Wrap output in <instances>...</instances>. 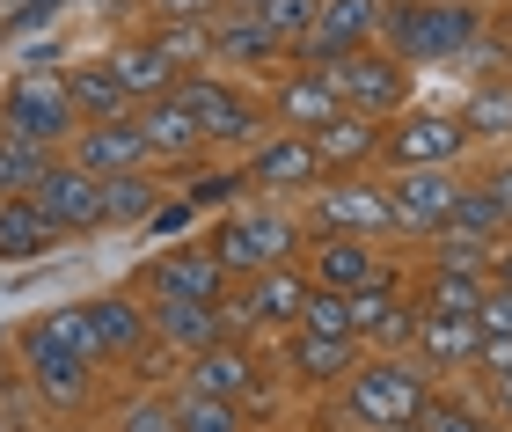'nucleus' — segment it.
Segmentation results:
<instances>
[{
	"mask_svg": "<svg viewBox=\"0 0 512 432\" xmlns=\"http://www.w3.org/2000/svg\"><path fill=\"white\" fill-rule=\"evenodd\" d=\"M491 30L483 0H381V37L403 66H454L469 44Z\"/></svg>",
	"mask_w": 512,
	"mask_h": 432,
	"instance_id": "obj_1",
	"label": "nucleus"
},
{
	"mask_svg": "<svg viewBox=\"0 0 512 432\" xmlns=\"http://www.w3.org/2000/svg\"><path fill=\"white\" fill-rule=\"evenodd\" d=\"M176 103L198 118L205 132V154L213 147H256L271 132V110L256 88H242L227 66H191V74H176Z\"/></svg>",
	"mask_w": 512,
	"mask_h": 432,
	"instance_id": "obj_2",
	"label": "nucleus"
},
{
	"mask_svg": "<svg viewBox=\"0 0 512 432\" xmlns=\"http://www.w3.org/2000/svg\"><path fill=\"white\" fill-rule=\"evenodd\" d=\"M300 242H308V227L293 213H278V206H235V213L213 220V235H205V249L220 257L227 279H249V271H264V264L300 257Z\"/></svg>",
	"mask_w": 512,
	"mask_h": 432,
	"instance_id": "obj_3",
	"label": "nucleus"
},
{
	"mask_svg": "<svg viewBox=\"0 0 512 432\" xmlns=\"http://www.w3.org/2000/svg\"><path fill=\"white\" fill-rule=\"evenodd\" d=\"M81 125L74 96H66V74H37V66H15L8 81H0V132H15V140H37V147H66Z\"/></svg>",
	"mask_w": 512,
	"mask_h": 432,
	"instance_id": "obj_4",
	"label": "nucleus"
},
{
	"mask_svg": "<svg viewBox=\"0 0 512 432\" xmlns=\"http://www.w3.org/2000/svg\"><path fill=\"white\" fill-rule=\"evenodd\" d=\"M15 359H22V381H30L37 411H52V418H88L96 411V374L103 367H88V359H74L66 345H52L37 323L15 330Z\"/></svg>",
	"mask_w": 512,
	"mask_h": 432,
	"instance_id": "obj_5",
	"label": "nucleus"
},
{
	"mask_svg": "<svg viewBox=\"0 0 512 432\" xmlns=\"http://www.w3.org/2000/svg\"><path fill=\"white\" fill-rule=\"evenodd\" d=\"M461 154H469V132L447 103H403L381 125V169H461Z\"/></svg>",
	"mask_w": 512,
	"mask_h": 432,
	"instance_id": "obj_6",
	"label": "nucleus"
},
{
	"mask_svg": "<svg viewBox=\"0 0 512 432\" xmlns=\"http://www.w3.org/2000/svg\"><path fill=\"white\" fill-rule=\"evenodd\" d=\"M300 301H308V271H300V257H286V264H264V271L227 286L220 315H227L235 337H264V330L278 337V330L300 323Z\"/></svg>",
	"mask_w": 512,
	"mask_h": 432,
	"instance_id": "obj_7",
	"label": "nucleus"
},
{
	"mask_svg": "<svg viewBox=\"0 0 512 432\" xmlns=\"http://www.w3.org/2000/svg\"><path fill=\"white\" fill-rule=\"evenodd\" d=\"M337 88V103L344 110H359V118H395L410 96H417V66H403L388 52V44H359V52H344L322 66Z\"/></svg>",
	"mask_w": 512,
	"mask_h": 432,
	"instance_id": "obj_8",
	"label": "nucleus"
},
{
	"mask_svg": "<svg viewBox=\"0 0 512 432\" xmlns=\"http://www.w3.org/2000/svg\"><path fill=\"white\" fill-rule=\"evenodd\" d=\"M308 235H366V242H388L395 235V206H388V184L381 176H322L308 191Z\"/></svg>",
	"mask_w": 512,
	"mask_h": 432,
	"instance_id": "obj_9",
	"label": "nucleus"
},
{
	"mask_svg": "<svg viewBox=\"0 0 512 432\" xmlns=\"http://www.w3.org/2000/svg\"><path fill=\"white\" fill-rule=\"evenodd\" d=\"M366 359L359 337H322V330H278V381H293L300 396H337L352 367Z\"/></svg>",
	"mask_w": 512,
	"mask_h": 432,
	"instance_id": "obj_10",
	"label": "nucleus"
},
{
	"mask_svg": "<svg viewBox=\"0 0 512 432\" xmlns=\"http://www.w3.org/2000/svg\"><path fill=\"white\" fill-rule=\"evenodd\" d=\"M227 286H235V279L220 271V257L198 235L154 249V257L132 271V293H147V301H161V293H169V301H227Z\"/></svg>",
	"mask_w": 512,
	"mask_h": 432,
	"instance_id": "obj_11",
	"label": "nucleus"
},
{
	"mask_svg": "<svg viewBox=\"0 0 512 432\" xmlns=\"http://www.w3.org/2000/svg\"><path fill=\"white\" fill-rule=\"evenodd\" d=\"M381 184H388V206H395V235L432 242L461 198V169H388Z\"/></svg>",
	"mask_w": 512,
	"mask_h": 432,
	"instance_id": "obj_12",
	"label": "nucleus"
},
{
	"mask_svg": "<svg viewBox=\"0 0 512 432\" xmlns=\"http://www.w3.org/2000/svg\"><path fill=\"white\" fill-rule=\"evenodd\" d=\"M374 37H381V0H322L308 37L286 44V59L293 66H330L344 52H359V44H374Z\"/></svg>",
	"mask_w": 512,
	"mask_h": 432,
	"instance_id": "obj_13",
	"label": "nucleus"
},
{
	"mask_svg": "<svg viewBox=\"0 0 512 432\" xmlns=\"http://www.w3.org/2000/svg\"><path fill=\"white\" fill-rule=\"evenodd\" d=\"M30 198H37V213L52 220L59 235H96V227H103V184L81 162H66V154H52V162L37 169Z\"/></svg>",
	"mask_w": 512,
	"mask_h": 432,
	"instance_id": "obj_14",
	"label": "nucleus"
},
{
	"mask_svg": "<svg viewBox=\"0 0 512 432\" xmlns=\"http://www.w3.org/2000/svg\"><path fill=\"white\" fill-rule=\"evenodd\" d=\"M242 184L249 191H271V198H308L322 184V162H315V140L308 132H264L242 162Z\"/></svg>",
	"mask_w": 512,
	"mask_h": 432,
	"instance_id": "obj_15",
	"label": "nucleus"
},
{
	"mask_svg": "<svg viewBox=\"0 0 512 432\" xmlns=\"http://www.w3.org/2000/svg\"><path fill=\"white\" fill-rule=\"evenodd\" d=\"M264 110H271V125L278 132H322L337 118V88H330V74H322V66H278L271 74V88H264Z\"/></svg>",
	"mask_w": 512,
	"mask_h": 432,
	"instance_id": "obj_16",
	"label": "nucleus"
},
{
	"mask_svg": "<svg viewBox=\"0 0 512 432\" xmlns=\"http://www.w3.org/2000/svg\"><path fill=\"white\" fill-rule=\"evenodd\" d=\"M59 154H66V162H81L88 176L154 169V154H147V132H139V110H125V118H88V125H74V140H66Z\"/></svg>",
	"mask_w": 512,
	"mask_h": 432,
	"instance_id": "obj_17",
	"label": "nucleus"
},
{
	"mask_svg": "<svg viewBox=\"0 0 512 432\" xmlns=\"http://www.w3.org/2000/svg\"><path fill=\"white\" fill-rule=\"evenodd\" d=\"M256 374H264V359H256V345H249V337H235V330H227V337H213V345H198L191 359H176V381H183V389H205V396H249V381Z\"/></svg>",
	"mask_w": 512,
	"mask_h": 432,
	"instance_id": "obj_18",
	"label": "nucleus"
},
{
	"mask_svg": "<svg viewBox=\"0 0 512 432\" xmlns=\"http://www.w3.org/2000/svg\"><path fill=\"white\" fill-rule=\"evenodd\" d=\"M88 323H96L103 367H132L139 352H154V323L139 293H88Z\"/></svg>",
	"mask_w": 512,
	"mask_h": 432,
	"instance_id": "obj_19",
	"label": "nucleus"
},
{
	"mask_svg": "<svg viewBox=\"0 0 512 432\" xmlns=\"http://www.w3.org/2000/svg\"><path fill=\"white\" fill-rule=\"evenodd\" d=\"M139 132H147L154 169H198L205 162V132H198L191 110L176 103V88H169V96H154V103H139Z\"/></svg>",
	"mask_w": 512,
	"mask_h": 432,
	"instance_id": "obj_20",
	"label": "nucleus"
},
{
	"mask_svg": "<svg viewBox=\"0 0 512 432\" xmlns=\"http://www.w3.org/2000/svg\"><path fill=\"white\" fill-rule=\"evenodd\" d=\"M300 271H308V286L352 293V286H366L381 271V249L366 235H308V242H300Z\"/></svg>",
	"mask_w": 512,
	"mask_h": 432,
	"instance_id": "obj_21",
	"label": "nucleus"
},
{
	"mask_svg": "<svg viewBox=\"0 0 512 432\" xmlns=\"http://www.w3.org/2000/svg\"><path fill=\"white\" fill-rule=\"evenodd\" d=\"M213 66H227V74H278V66H286V44H278L256 15L220 8L213 15Z\"/></svg>",
	"mask_w": 512,
	"mask_h": 432,
	"instance_id": "obj_22",
	"label": "nucleus"
},
{
	"mask_svg": "<svg viewBox=\"0 0 512 432\" xmlns=\"http://www.w3.org/2000/svg\"><path fill=\"white\" fill-rule=\"evenodd\" d=\"M476 315H417V330H410V359L425 367L432 381H454V374H469V359H476Z\"/></svg>",
	"mask_w": 512,
	"mask_h": 432,
	"instance_id": "obj_23",
	"label": "nucleus"
},
{
	"mask_svg": "<svg viewBox=\"0 0 512 432\" xmlns=\"http://www.w3.org/2000/svg\"><path fill=\"white\" fill-rule=\"evenodd\" d=\"M381 125H388V118H359V110H337V118L322 125V132H308L322 176H366V169L381 162Z\"/></svg>",
	"mask_w": 512,
	"mask_h": 432,
	"instance_id": "obj_24",
	"label": "nucleus"
},
{
	"mask_svg": "<svg viewBox=\"0 0 512 432\" xmlns=\"http://www.w3.org/2000/svg\"><path fill=\"white\" fill-rule=\"evenodd\" d=\"M147 301V293H139ZM147 323H154V345L169 352V359H191L198 345H213V337H227V315H220V301H147Z\"/></svg>",
	"mask_w": 512,
	"mask_h": 432,
	"instance_id": "obj_25",
	"label": "nucleus"
},
{
	"mask_svg": "<svg viewBox=\"0 0 512 432\" xmlns=\"http://www.w3.org/2000/svg\"><path fill=\"white\" fill-rule=\"evenodd\" d=\"M110 74H118L125 81V96H132V110L139 103H154V96H169V88H176V74H183V66L169 59V52H161V44L147 37V30H132V37H118V44H110Z\"/></svg>",
	"mask_w": 512,
	"mask_h": 432,
	"instance_id": "obj_26",
	"label": "nucleus"
},
{
	"mask_svg": "<svg viewBox=\"0 0 512 432\" xmlns=\"http://www.w3.org/2000/svg\"><path fill=\"white\" fill-rule=\"evenodd\" d=\"M59 242H66V235L37 213L30 191H22V198H0V264H37V257H52Z\"/></svg>",
	"mask_w": 512,
	"mask_h": 432,
	"instance_id": "obj_27",
	"label": "nucleus"
},
{
	"mask_svg": "<svg viewBox=\"0 0 512 432\" xmlns=\"http://www.w3.org/2000/svg\"><path fill=\"white\" fill-rule=\"evenodd\" d=\"M417 425H425V432H498L491 403H483V389H469V374L432 381V396H425V411H417Z\"/></svg>",
	"mask_w": 512,
	"mask_h": 432,
	"instance_id": "obj_28",
	"label": "nucleus"
},
{
	"mask_svg": "<svg viewBox=\"0 0 512 432\" xmlns=\"http://www.w3.org/2000/svg\"><path fill=\"white\" fill-rule=\"evenodd\" d=\"M103 184V227H147L154 206L169 198L161 169H118V176H96Z\"/></svg>",
	"mask_w": 512,
	"mask_h": 432,
	"instance_id": "obj_29",
	"label": "nucleus"
},
{
	"mask_svg": "<svg viewBox=\"0 0 512 432\" xmlns=\"http://www.w3.org/2000/svg\"><path fill=\"white\" fill-rule=\"evenodd\" d=\"M96 432H176V403L161 381H132L125 396H110L96 411Z\"/></svg>",
	"mask_w": 512,
	"mask_h": 432,
	"instance_id": "obj_30",
	"label": "nucleus"
},
{
	"mask_svg": "<svg viewBox=\"0 0 512 432\" xmlns=\"http://www.w3.org/2000/svg\"><path fill=\"white\" fill-rule=\"evenodd\" d=\"M454 110H461V132H469V147L512 140V74H483Z\"/></svg>",
	"mask_w": 512,
	"mask_h": 432,
	"instance_id": "obj_31",
	"label": "nucleus"
},
{
	"mask_svg": "<svg viewBox=\"0 0 512 432\" xmlns=\"http://www.w3.org/2000/svg\"><path fill=\"white\" fill-rule=\"evenodd\" d=\"M59 74H66V96H74L81 125H88V118H125V110H132L125 81L110 74V59H66Z\"/></svg>",
	"mask_w": 512,
	"mask_h": 432,
	"instance_id": "obj_32",
	"label": "nucleus"
},
{
	"mask_svg": "<svg viewBox=\"0 0 512 432\" xmlns=\"http://www.w3.org/2000/svg\"><path fill=\"white\" fill-rule=\"evenodd\" d=\"M483 271H439V264H425V279H417V315H476V301H483Z\"/></svg>",
	"mask_w": 512,
	"mask_h": 432,
	"instance_id": "obj_33",
	"label": "nucleus"
},
{
	"mask_svg": "<svg viewBox=\"0 0 512 432\" xmlns=\"http://www.w3.org/2000/svg\"><path fill=\"white\" fill-rule=\"evenodd\" d=\"M147 37L183 66V74H191V66H213V15H154Z\"/></svg>",
	"mask_w": 512,
	"mask_h": 432,
	"instance_id": "obj_34",
	"label": "nucleus"
},
{
	"mask_svg": "<svg viewBox=\"0 0 512 432\" xmlns=\"http://www.w3.org/2000/svg\"><path fill=\"white\" fill-rule=\"evenodd\" d=\"M169 403H176V432H249V418H242L235 396H205V389L169 381Z\"/></svg>",
	"mask_w": 512,
	"mask_h": 432,
	"instance_id": "obj_35",
	"label": "nucleus"
},
{
	"mask_svg": "<svg viewBox=\"0 0 512 432\" xmlns=\"http://www.w3.org/2000/svg\"><path fill=\"white\" fill-rule=\"evenodd\" d=\"M491 249H498V235H476V227H439V235L425 242V264H439V271H483L491 279Z\"/></svg>",
	"mask_w": 512,
	"mask_h": 432,
	"instance_id": "obj_36",
	"label": "nucleus"
},
{
	"mask_svg": "<svg viewBox=\"0 0 512 432\" xmlns=\"http://www.w3.org/2000/svg\"><path fill=\"white\" fill-rule=\"evenodd\" d=\"M30 323L52 337V345H66L74 359H88V367H103V352H96V323H88V301H59V308H44L30 315Z\"/></svg>",
	"mask_w": 512,
	"mask_h": 432,
	"instance_id": "obj_37",
	"label": "nucleus"
},
{
	"mask_svg": "<svg viewBox=\"0 0 512 432\" xmlns=\"http://www.w3.org/2000/svg\"><path fill=\"white\" fill-rule=\"evenodd\" d=\"M454 227H476V235H505L512 227V213H505V198L483 184V176H461V198H454V213H447Z\"/></svg>",
	"mask_w": 512,
	"mask_h": 432,
	"instance_id": "obj_38",
	"label": "nucleus"
},
{
	"mask_svg": "<svg viewBox=\"0 0 512 432\" xmlns=\"http://www.w3.org/2000/svg\"><path fill=\"white\" fill-rule=\"evenodd\" d=\"M52 162V147H37V140H15V132H0V198H22L37 184V169Z\"/></svg>",
	"mask_w": 512,
	"mask_h": 432,
	"instance_id": "obj_39",
	"label": "nucleus"
},
{
	"mask_svg": "<svg viewBox=\"0 0 512 432\" xmlns=\"http://www.w3.org/2000/svg\"><path fill=\"white\" fill-rule=\"evenodd\" d=\"M300 330H322V337H352V301L337 286H308L300 301Z\"/></svg>",
	"mask_w": 512,
	"mask_h": 432,
	"instance_id": "obj_40",
	"label": "nucleus"
},
{
	"mask_svg": "<svg viewBox=\"0 0 512 432\" xmlns=\"http://www.w3.org/2000/svg\"><path fill=\"white\" fill-rule=\"evenodd\" d=\"M315 8L322 0H256V22H264V30L278 37V44H293V37H308V22H315Z\"/></svg>",
	"mask_w": 512,
	"mask_h": 432,
	"instance_id": "obj_41",
	"label": "nucleus"
},
{
	"mask_svg": "<svg viewBox=\"0 0 512 432\" xmlns=\"http://www.w3.org/2000/svg\"><path fill=\"white\" fill-rule=\"evenodd\" d=\"M66 8H81V0H15V8L0 15V44H15V37L44 30V22H52V15H66Z\"/></svg>",
	"mask_w": 512,
	"mask_h": 432,
	"instance_id": "obj_42",
	"label": "nucleus"
},
{
	"mask_svg": "<svg viewBox=\"0 0 512 432\" xmlns=\"http://www.w3.org/2000/svg\"><path fill=\"white\" fill-rule=\"evenodd\" d=\"M469 381H512V337H476V359H469Z\"/></svg>",
	"mask_w": 512,
	"mask_h": 432,
	"instance_id": "obj_43",
	"label": "nucleus"
},
{
	"mask_svg": "<svg viewBox=\"0 0 512 432\" xmlns=\"http://www.w3.org/2000/svg\"><path fill=\"white\" fill-rule=\"evenodd\" d=\"M235 191H249V184H242V169H213V176H191V184H183V198H191L198 213H205V206H227Z\"/></svg>",
	"mask_w": 512,
	"mask_h": 432,
	"instance_id": "obj_44",
	"label": "nucleus"
},
{
	"mask_svg": "<svg viewBox=\"0 0 512 432\" xmlns=\"http://www.w3.org/2000/svg\"><path fill=\"white\" fill-rule=\"evenodd\" d=\"M476 330L483 337H512V286H483V301H476Z\"/></svg>",
	"mask_w": 512,
	"mask_h": 432,
	"instance_id": "obj_45",
	"label": "nucleus"
},
{
	"mask_svg": "<svg viewBox=\"0 0 512 432\" xmlns=\"http://www.w3.org/2000/svg\"><path fill=\"white\" fill-rule=\"evenodd\" d=\"M483 403H491L498 432H512V381H483Z\"/></svg>",
	"mask_w": 512,
	"mask_h": 432,
	"instance_id": "obj_46",
	"label": "nucleus"
},
{
	"mask_svg": "<svg viewBox=\"0 0 512 432\" xmlns=\"http://www.w3.org/2000/svg\"><path fill=\"white\" fill-rule=\"evenodd\" d=\"M154 15H220V0H139Z\"/></svg>",
	"mask_w": 512,
	"mask_h": 432,
	"instance_id": "obj_47",
	"label": "nucleus"
},
{
	"mask_svg": "<svg viewBox=\"0 0 512 432\" xmlns=\"http://www.w3.org/2000/svg\"><path fill=\"white\" fill-rule=\"evenodd\" d=\"M483 184H491V191L505 198V213H512V154H505V162H491V169H483Z\"/></svg>",
	"mask_w": 512,
	"mask_h": 432,
	"instance_id": "obj_48",
	"label": "nucleus"
},
{
	"mask_svg": "<svg viewBox=\"0 0 512 432\" xmlns=\"http://www.w3.org/2000/svg\"><path fill=\"white\" fill-rule=\"evenodd\" d=\"M22 66H37V74H52V66H66V52H59V44H30V52H22Z\"/></svg>",
	"mask_w": 512,
	"mask_h": 432,
	"instance_id": "obj_49",
	"label": "nucleus"
},
{
	"mask_svg": "<svg viewBox=\"0 0 512 432\" xmlns=\"http://www.w3.org/2000/svg\"><path fill=\"white\" fill-rule=\"evenodd\" d=\"M491 279L512 286V235H498V249H491Z\"/></svg>",
	"mask_w": 512,
	"mask_h": 432,
	"instance_id": "obj_50",
	"label": "nucleus"
},
{
	"mask_svg": "<svg viewBox=\"0 0 512 432\" xmlns=\"http://www.w3.org/2000/svg\"><path fill=\"white\" fill-rule=\"evenodd\" d=\"M8 389H22V367H15L8 352H0V396H8Z\"/></svg>",
	"mask_w": 512,
	"mask_h": 432,
	"instance_id": "obj_51",
	"label": "nucleus"
},
{
	"mask_svg": "<svg viewBox=\"0 0 512 432\" xmlns=\"http://www.w3.org/2000/svg\"><path fill=\"white\" fill-rule=\"evenodd\" d=\"M359 432H425L417 418H403V425H359Z\"/></svg>",
	"mask_w": 512,
	"mask_h": 432,
	"instance_id": "obj_52",
	"label": "nucleus"
},
{
	"mask_svg": "<svg viewBox=\"0 0 512 432\" xmlns=\"http://www.w3.org/2000/svg\"><path fill=\"white\" fill-rule=\"evenodd\" d=\"M505 74H512V44H505Z\"/></svg>",
	"mask_w": 512,
	"mask_h": 432,
	"instance_id": "obj_53",
	"label": "nucleus"
},
{
	"mask_svg": "<svg viewBox=\"0 0 512 432\" xmlns=\"http://www.w3.org/2000/svg\"><path fill=\"white\" fill-rule=\"evenodd\" d=\"M505 8H512V0H505ZM505 30H512V15H505Z\"/></svg>",
	"mask_w": 512,
	"mask_h": 432,
	"instance_id": "obj_54",
	"label": "nucleus"
},
{
	"mask_svg": "<svg viewBox=\"0 0 512 432\" xmlns=\"http://www.w3.org/2000/svg\"><path fill=\"white\" fill-rule=\"evenodd\" d=\"M0 345H8V330H0Z\"/></svg>",
	"mask_w": 512,
	"mask_h": 432,
	"instance_id": "obj_55",
	"label": "nucleus"
},
{
	"mask_svg": "<svg viewBox=\"0 0 512 432\" xmlns=\"http://www.w3.org/2000/svg\"><path fill=\"white\" fill-rule=\"evenodd\" d=\"M483 8H498V0H483Z\"/></svg>",
	"mask_w": 512,
	"mask_h": 432,
	"instance_id": "obj_56",
	"label": "nucleus"
}]
</instances>
